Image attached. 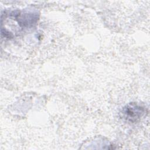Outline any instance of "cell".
Returning <instances> with one entry per match:
<instances>
[{"mask_svg": "<svg viewBox=\"0 0 150 150\" xmlns=\"http://www.w3.org/2000/svg\"><path fill=\"white\" fill-rule=\"evenodd\" d=\"M140 110H139V108H137V107H133V106H129L125 108V113L127 115V118H135L138 117L137 114L140 112Z\"/></svg>", "mask_w": 150, "mask_h": 150, "instance_id": "1", "label": "cell"}]
</instances>
